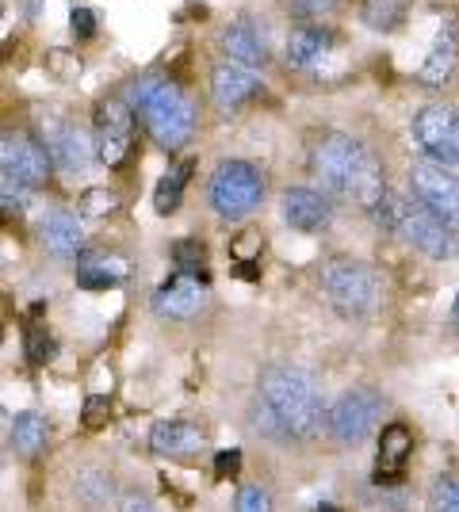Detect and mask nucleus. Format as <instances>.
Listing matches in <instances>:
<instances>
[{
    "instance_id": "1",
    "label": "nucleus",
    "mask_w": 459,
    "mask_h": 512,
    "mask_svg": "<svg viewBox=\"0 0 459 512\" xmlns=\"http://www.w3.org/2000/svg\"><path fill=\"white\" fill-rule=\"evenodd\" d=\"M310 172L322 192L333 199H352L368 214L379 211V203L391 192L375 150L349 130H322L310 142Z\"/></svg>"
},
{
    "instance_id": "2",
    "label": "nucleus",
    "mask_w": 459,
    "mask_h": 512,
    "mask_svg": "<svg viewBox=\"0 0 459 512\" xmlns=\"http://www.w3.org/2000/svg\"><path fill=\"white\" fill-rule=\"evenodd\" d=\"M322 390L314 375L295 363H268L257 375L253 425L280 440H314L322 428Z\"/></svg>"
},
{
    "instance_id": "3",
    "label": "nucleus",
    "mask_w": 459,
    "mask_h": 512,
    "mask_svg": "<svg viewBox=\"0 0 459 512\" xmlns=\"http://www.w3.org/2000/svg\"><path fill=\"white\" fill-rule=\"evenodd\" d=\"M127 104H131L134 119L146 127L153 146L165 153H180L199 127V107L196 96L180 85L176 77L165 73H142L127 85Z\"/></svg>"
},
{
    "instance_id": "4",
    "label": "nucleus",
    "mask_w": 459,
    "mask_h": 512,
    "mask_svg": "<svg viewBox=\"0 0 459 512\" xmlns=\"http://www.w3.org/2000/svg\"><path fill=\"white\" fill-rule=\"evenodd\" d=\"M264 195H268V176L257 161H245V157L219 161L207 180V207L226 226L245 222L249 214L261 211Z\"/></svg>"
},
{
    "instance_id": "5",
    "label": "nucleus",
    "mask_w": 459,
    "mask_h": 512,
    "mask_svg": "<svg viewBox=\"0 0 459 512\" xmlns=\"http://www.w3.org/2000/svg\"><path fill=\"white\" fill-rule=\"evenodd\" d=\"M318 283H322V295L329 299V306L349 321L375 314L379 295H383V283H379V272L372 264L345 253L329 256L322 272H318Z\"/></svg>"
},
{
    "instance_id": "6",
    "label": "nucleus",
    "mask_w": 459,
    "mask_h": 512,
    "mask_svg": "<svg viewBox=\"0 0 459 512\" xmlns=\"http://www.w3.org/2000/svg\"><path fill=\"white\" fill-rule=\"evenodd\" d=\"M92 150H96V161L104 169H123L134 153V134H138V119H134L127 96L111 92V96H100L96 107H92Z\"/></svg>"
},
{
    "instance_id": "7",
    "label": "nucleus",
    "mask_w": 459,
    "mask_h": 512,
    "mask_svg": "<svg viewBox=\"0 0 459 512\" xmlns=\"http://www.w3.org/2000/svg\"><path fill=\"white\" fill-rule=\"evenodd\" d=\"M394 234L429 260H456L459 256V230L444 226L414 195H394Z\"/></svg>"
},
{
    "instance_id": "8",
    "label": "nucleus",
    "mask_w": 459,
    "mask_h": 512,
    "mask_svg": "<svg viewBox=\"0 0 459 512\" xmlns=\"http://www.w3.org/2000/svg\"><path fill=\"white\" fill-rule=\"evenodd\" d=\"M383 417V394L372 386H349L333 406L326 409V428L333 444L341 448H360L375 432Z\"/></svg>"
},
{
    "instance_id": "9",
    "label": "nucleus",
    "mask_w": 459,
    "mask_h": 512,
    "mask_svg": "<svg viewBox=\"0 0 459 512\" xmlns=\"http://www.w3.org/2000/svg\"><path fill=\"white\" fill-rule=\"evenodd\" d=\"M410 134H414L421 157L437 161L444 169L459 172V107L433 100V104H421L410 119Z\"/></svg>"
},
{
    "instance_id": "10",
    "label": "nucleus",
    "mask_w": 459,
    "mask_h": 512,
    "mask_svg": "<svg viewBox=\"0 0 459 512\" xmlns=\"http://www.w3.org/2000/svg\"><path fill=\"white\" fill-rule=\"evenodd\" d=\"M0 176L20 184V188H31V192L50 184L54 161H50L46 146L39 142V134L16 127L0 130Z\"/></svg>"
},
{
    "instance_id": "11",
    "label": "nucleus",
    "mask_w": 459,
    "mask_h": 512,
    "mask_svg": "<svg viewBox=\"0 0 459 512\" xmlns=\"http://www.w3.org/2000/svg\"><path fill=\"white\" fill-rule=\"evenodd\" d=\"M39 142L46 146L54 169H62L66 176H85L96 161L92 150V130H85L73 115H54L46 111L39 119Z\"/></svg>"
},
{
    "instance_id": "12",
    "label": "nucleus",
    "mask_w": 459,
    "mask_h": 512,
    "mask_svg": "<svg viewBox=\"0 0 459 512\" xmlns=\"http://www.w3.org/2000/svg\"><path fill=\"white\" fill-rule=\"evenodd\" d=\"M410 195L425 207L429 214H437L444 226L459 230V172L444 169L429 157H414L410 161Z\"/></svg>"
},
{
    "instance_id": "13",
    "label": "nucleus",
    "mask_w": 459,
    "mask_h": 512,
    "mask_svg": "<svg viewBox=\"0 0 459 512\" xmlns=\"http://www.w3.org/2000/svg\"><path fill=\"white\" fill-rule=\"evenodd\" d=\"M207 88H211V104L219 115H238L257 96H264V73L241 62H230V58H219L211 65Z\"/></svg>"
},
{
    "instance_id": "14",
    "label": "nucleus",
    "mask_w": 459,
    "mask_h": 512,
    "mask_svg": "<svg viewBox=\"0 0 459 512\" xmlns=\"http://www.w3.org/2000/svg\"><path fill=\"white\" fill-rule=\"evenodd\" d=\"M459 81V12H444L437 27V39L429 46L425 62L414 69V85L429 88V92H444Z\"/></svg>"
},
{
    "instance_id": "15",
    "label": "nucleus",
    "mask_w": 459,
    "mask_h": 512,
    "mask_svg": "<svg viewBox=\"0 0 459 512\" xmlns=\"http://www.w3.org/2000/svg\"><path fill=\"white\" fill-rule=\"evenodd\" d=\"M280 214L284 222L295 230V234H329L333 230V218H337V207H333V195L322 192L318 184H295L280 195Z\"/></svg>"
},
{
    "instance_id": "16",
    "label": "nucleus",
    "mask_w": 459,
    "mask_h": 512,
    "mask_svg": "<svg viewBox=\"0 0 459 512\" xmlns=\"http://www.w3.org/2000/svg\"><path fill=\"white\" fill-rule=\"evenodd\" d=\"M211 299V283L196 276L173 272L165 283H157L150 295V310L165 321H192L199 318V310Z\"/></svg>"
},
{
    "instance_id": "17",
    "label": "nucleus",
    "mask_w": 459,
    "mask_h": 512,
    "mask_svg": "<svg viewBox=\"0 0 459 512\" xmlns=\"http://www.w3.org/2000/svg\"><path fill=\"white\" fill-rule=\"evenodd\" d=\"M337 46H341V35L329 23H299L287 31L284 62L295 73H318L333 58Z\"/></svg>"
},
{
    "instance_id": "18",
    "label": "nucleus",
    "mask_w": 459,
    "mask_h": 512,
    "mask_svg": "<svg viewBox=\"0 0 459 512\" xmlns=\"http://www.w3.org/2000/svg\"><path fill=\"white\" fill-rule=\"evenodd\" d=\"M219 50H222V58L249 65V69H264V65L272 62L268 27H264L261 20H253V16H234V20L222 23Z\"/></svg>"
},
{
    "instance_id": "19",
    "label": "nucleus",
    "mask_w": 459,
    "mask_h": 512,
    "mask_svg": "<svg viewBox=\"0 0 459 512\" xmlns=\"http://www.w3.org/2000/svg\"><path fill=\"white\" fill-rule=\"evenodd\" d=\"M39 237H43V245L54 256L77 260L85 253V218L73 214L69 207H50L39 218Z\"/></svg>"
},
{
    "instance_id": "20",
    "label": "nucleus",
    "mask_w": 459,
    "mask_h": 512,
    "mask_svg": "<svg viewBox=\"0 0 459 512\" xmlns=\"http://www.w3.org/2000/svg\"><path fill=\"white\" fill-rule=\"evenodd\" d=\"M203 448H207L203 428L188 421H157L150 428V451L161 459H196Z\"/></svg>"
},
{
    "instance_id": "21",
    "label": "nucleus",
    "mask_w": 459,
    "mask_h": 512,
    "mask_svg": "<svg viewBox=\"0 0 459 512\" xmlns=\"http://www.w3.org/2000/svg\"><path fill=\"white\" fill-rule=\"evenodd\" d=\"M410 451H414V432L406 425H387L379 432V455H375V482L379 486H391L402 478V467H406V459H410Z\"/></svg>"
},
{
    "instance_id": "22",
    "label": "nucleus",
    "mask_w": 459,
    "mask_h": 512,
    "mask_svg": "<svg viewBox=\"0 0 459 512\" xmlns=\"http://www.w3.org/2000/svg\"><path fill=\"white\" fill-rule=\"evenodd\" d=\"M73 279L81 291H115L127 279V264L108 253H81L73 260Z\"/></svg>"
},
{
    "instance_id": "23",
    "label": "nucleus",
    "mask_w": 459,
    "mask_h": 512,
    "mask_svg": "<svg viewBox=\"0 0 459 512\" xmlns=\"http://www.w3.org/2000/svg\"><path fill=\"white\" fill-rule=\"evenodd\" d=\"M192 176H196V157H180V161H173L169 169L161 172L157 188H153V211L161 214V218H169V214L180 211Z\"/></svg>"
},
{
    "instance_id": "24",
    "label": "nucleus",
    "mask_w": 459,
    "mask_h": 512,
    "mask_svg": "<svg viewBox=\"0 0 459 512\" xmlns=\"http://www.w3.org/2000/svg\"><path fill=\"white\" fill-rule=\"evenodd\" d=\"M46 440H50V421H46L39 409H23V413L12 417V425H8V448L16 451L20 459H35L46 448Z\"/></svg>"
},
{
    "instance_id": "25",
    "label": "nucleus",
    "mask_w": 459,
    "mask_h": 512,
    "mask_svg": "<svg viewBox=\"0 0 459 512\" xmlns=\"http://www.w3.org/2000/svg\"><path fill=\"white\" fill-rule=\"evenodd\" d=\"M414 0H360V23L375 35H394L406 16H410Z\"/></svg>"
},
{
    "instance_id": "26",
    "label": "nucleus",
    "mask_w": 459,
    "mask_h": 512,
    "mask_svg": "<svg viewBox=\"0 0 459 512\" xmlns=\"http://www.w3.org/2000/svg\"><path fill=\"white\" fill-rule=\"evenodd\" d=\"M73 497L85 509H104L111 501V474L104 467H81L73 478Z\"/></svg>"
},
{
    "instance_id": "27",
    "label": "nucleus",
    "mask_w": 459,
    "mask_h": 512,
    "mask_svg": "<svg viewBox=\"0 0 459 512\" xmlns=\"http://www.w3.org/2000/svg\"><path fill=\"white\" fill-rule=\"evenodd\" d=\"M173 268L184 272V276H196L211 283V272H207V245L199 237H180L173 241Z\"/></svg>"
},
{
    "instance_id": "28",
    "label": "nucleus",
    "mask_w": 459,
    "mask_h": 512,
    "mask_svg": "<svg viewBox=\"0 0 459 512\" xmlns=\"http://www.w3.org/2000/svg\"><path fill=\"white\" fill-rule=\"evenodd\" d=\"M23 356L31 367H46V363L58 360V341H54V333L39 325V321H31L27 329H23Z\"/></svg>"
},
{
    "instance_id": "29",
    "label": "nucleus",
    "mask_w": 459,
    "mask_h": 512,
    "mask_svg": "<svg viewBox=\"0 0 459 512\" xmlns=\"http://www.w3.org/2000/svg\"><path fill=\"white\" fill-rule=\"evenodd\" d=\"M341 0H284V16L295 27L299 23H329L337 16Z\"/></svg>"
},
{
    "instance_id": "30",
    "label": "nucleus",
    "mask_w": 459,
    "mask_h": 512,
    "mask_svg": "<svg viewBox=\"0 0 459 512\" xmlns=\"http://www.w3.org/2000/svg\"><path fill=\"white\" fill-rule=\"evenodd\" d=\"M425 512H459V474H444L425 497Z\"/></svg>"
},
{
    "instance_id": "31",
    "label": "nucleus",
    "mask_w": 459,
    "mask_h": 512,
    "mask_svg": "<svg viewBox=\"0 0 459 512\" xmlns=\"http://www.w3.org/2000/svg\"><path fill=\"white\" fill-rule=\"evenodd\" d=\"M69 35H73V43H92V39L100 35L96 8H88V4H73V8H69Z\"/></svg>"
},
{
    "instance_id": "32",
    "label": "nucleus",
    "mask_w": 459,
    "mask_h": 512,
    "mask_svg": "<svg viewBox=\"0 0 459 512\" xmlns=\"http://www.w3.org/2000/svg\"><path fill=\"white\" fill-rule=\"evenodd\" d=\"M46 69H50L54 77H62V81H73V77H81L85 65H81L73 46H50V50H46Z\"/></svg>"
},
{
    "instance_id": "33",
    "label": "nucleus",
    "mask_w": 459,
    "mask_h": 512,
    "mask_svg": "<svg viewBox=\"0 0 459 512\" xmlns=\"http://www.w3.org/2000/svg\"><path fill=\"white\" fill-rule=\"evenodd\" d=\"M119 211V195L111 188H88L81 195V218H108Z\"/></svg>"
},
{
    "instance_id": "34",
    "label": "nucleus",
    "mask_w": 459,
    "mask_h": 512,
    "mask_svg": "<svg viewBox=\"0 0 459 512\" xmlns=\"http://www.w3.org/2000/svg\"><path fill=\"white\" fill-rule=\"evenodd\" d=\"M27 207H31V188H20V184L0 176V214L4 218H23Z\"/></svg>"
},
{
    "instance_id": "35",
    "label": "nucleus",
    "mask_w": 459,
    "mask_h": 512,
    "mask_svg": "<svg viewBox=\"0 0 459 512\" xmlns=\"http://www.w3.org/2000/svg\"><path fill=\"white\" fill-rule=\"evenodd\" d=\"M276 501H272V490L261 486V482H249L241 486L238 497H234V512H272Z\"/></svg>"
},
{
    "instance_id": "36",
    "label": "nucleus",
    "mask_w": 459,
    "mask_h": 512,
    "mask_svg": "<svg viewBox=\"0 0 459 512\" xmlns=\"http://www.w3.org/2000/svg\"><path fill=\"white\" fill-rule=\"evenodd\" d=\"M108 421H111V398L108 394H88L85 409H81V425L88 432H100V428H108Z\"/></svg>"
},
{
    "instance_id": "37",
    "label": "nucleus",
    "mask_w": 459,
    "mask_h": 512,
    "mask_svg": "<svg viewBox=\"0 0 459 512\" xmlns=\"http://www.w3.org/2000/svg\"><path fill=\"white\" fill-rule=\"evenodd\" d=\"M115 512H157V509H153V501L142 490H127V493H119Z\"/></svg>"
},
{
    "instance_id": "38",
    "label": "nucleus",
    "mask_w": 459,
    "mask_h": 512,
    "mask_svg": "<svg viewBox=\"0 0 459 512\" xmlns=\"http://www.w3.org/2000/svg\"><path fill=\"white\" fill-rule=\"evenodd\" d=\"M215 474H219V478H238L241 451H219V455H215Z\"/></svg>"
},
{
    "instance_id": "39",
    "label": "nucleus",
    "mask_w": 459,
    "mask_h": 512,
    "mask_svg": "<svg viewBox=\"0 0 459 512\" xmlns=\"http://www.w3.org/2000/svg\"><path fill=\"white\" fill-rule=\"evenodd\" d=\"M257 256H245V264H234V276H241V279H261V268L253 264Z\"/></svg>"
},
{
    "instance_id": "40",
    "label": "nucleus",
    "mask_w": 459,
    "mask_h": 512,
    "mask_svg": "<svg viewBox=\"0 0 459 512\" xmlns=\"http://www.w3.org/2000/svg\"><path fill=\"white\" fill-rule=\"evenodd\" d=\"M20 8H23V20L27 23H35L39 20V12H43V4H39V0H23Z\"/></svg>"
},
{
    "instance_id": "41",
    "label": "nucleus",
    "mask_w": 459,
    "mask_h": 512,
    "mask_svg": "<svg viewBox=\"0 0 459 512\" xmlns=\"http://www.w3.org/2000/svg\"><path fill=\"white\" fill-rule=\"evenodd\" d=\"M8 425H12V417L0 409V440H8Z\"/></svg>"
},
{
    "instance_id": "42",
    "label": "nucleus",
    "mask_w": 459,
    "mask_h": 512,
    "mask_svg": "<svg viewBox=\"0 0 459 512\" xmlns=\"http://www.w3.org/2000/svg\"><path fill=\"white\" fill-rule=\"evenodd\" d=\"M452 321H456V329H459V295H456V306H452Z\"/></svg>"
},
{
    "instance_id": "43",
    "label": "nucleus",
    "mask_w": 459,
    "mask_h": 512,
    "mask_svg": "<svg viewBox=\"0 0 459 512\" xmlns=\"http://www.w3.org/2000/svg\"><path fill=\"white\" fill-rule=\"evenodd\" d=\"M0 348H4V321H0Z\"/></svg>"
},
{
    "instance_id": "44",
    "label": "nucleus",
    "mask_w": 459,
    "mask_h": 512,
    "mask_svg": "<svg viewBox=\"0 0 459 512\" xmlns=\"http://www.w3.org/2000/svg\"><path fill=\"white\" fill-rule=\"evenodd\" d=\"M322 512H333V509H322Z\"/></svg>"
}]
</instances>
